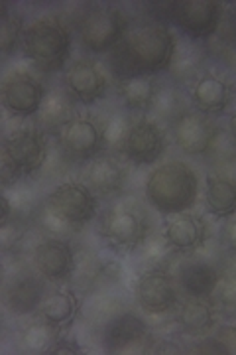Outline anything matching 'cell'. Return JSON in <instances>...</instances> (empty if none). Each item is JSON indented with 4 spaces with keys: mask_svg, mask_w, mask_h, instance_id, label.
I'll return each instance as SVG.
<instances>
[{
    "mask_svg": "<svg viewBox=\"0 0 236 355\" xmlns=\"http://www.w3.org/2000/svg\"><path fill=\"white\" fill-rule=\"evenodd\" d=\"M79 308H81V302H79L77 292L69 286H57L46 294L44 302L37 310V316L65 330L73 324V320L79 314Z\"/></svg>",
    "mask_w": 236,
    "mask_h": 355,
    "instance_id": "4316f807",
    "label": "cell"
},
{
    "mask_svg": "<svg viewBox=\"0 0 236 355\" xmlns=\"http://www.w3.org/2000/svg\"><path fill=\"white\" fill-rule=\"evenodd\" d=\"M2 156H6L24 178L34 176L48 162L50 135H46L34 121L20 125L6 135Z\"/></svg>",
    "mask_w": 236,
    "mask_h": 355,
    "instance_id": "ba28073f",
    "label": "cell"
},
{
    "mask_svg": "<svg viewBox=\"0 0 236 355\" xmlns=\"http://www.w3.org/2000/svg\"><path fill=\"white\" fill-rule=\"evenodd\" d=\"M167 148L162 125L149 114H134L120 154L134 166H154Z\"/></svg>",
    "mask_w": 236,
    "mask_h": 355,
    "instance_id": "7c38bea8",
    "label": "cell"
},
{
    "mask_svg": "<svg viewBox=\"0 0 236 355\" xmlns=\"http://www.w3.org/2000/svg\"><path fill=\"white\" fill-rule=\"evenodd\" d=\"M160 87V79L152 76L128 77L116 81V95L128 113L149 114L152 103Z\"/></svg>",
    "mask_w": 236,
    "mask_h": 355,
    "instance_id": "484cf974",
    "label": "cell"
},
{
    "mask_svg": "<svg viewBox=\"0 0 236 355\" xmlns=\"http://www.w3.org/2000/svg\"><path fill=\"white\" fill-rule=\"evenodd\" d=\"M32 265L48 282H65L75 275L77 254L65 237L46 235L32 249Z\"/></svg>",
    "mask_w": 236,
    "mask_h": 355,
    "instance_id": "2e32d148",
    "label": "cell"
},
{
    "mask_svg": "<svg viewBox=\"0 0 236 355\" xmlns=\"http://www.w3.org/2000/svg\"><path fill=\"white\" fill-rule=\"evenodd\" d=\"M63 85L83 107H93L109 93V71L93 58L71 60L63 73Z\"/></svg>",
    "mask_w": 236,
    "mask_h": 355,
    "instance_id": "5bb4252c",
    "label": "cell"
},
{
    "mask_svg": "<svg viewBox=\"0 0 236 355\" xmlns=\"http://www.w3.org/2000/svg\"><path fill=\"white\" fill-rule=\"evenodd\" d=\"M144 196L152 209L162 216H175L191 209L199 196L197 172L181 160L158 164L144 184Z\"/></svg>",
    "mask_w": 236,
    "mask_h": 355,
    "instance_id": "3957f363",
    "label": "cell"
},
{
    "mask_svg": "<svg viewBox=\"0 0 236 355\" xmlns=\"http://www.w3.org/2000/svg\"><path fill=\"white\" fill-rule=\"evenodd\" d=\"M149 340L148 324L134 312L112 314L100 331V343L109 354L136 352Z\"/></svg>",
    "mask_w": 236,
    "mask_h": 355,
    "instance_id": "d6986e66",
    "label": "cell"
},
{
    "mask_svg": "<svg viewBox=\"0 0 236 355\" xmlns=\"http://www.w3.org/2000/svg\"><path fill=\"white\" fill-rule=\"evenodd\" d=\"M219 38L224 46H228L230 50L236 51V4L224 10L223 24L219 28Z\"/></svg>",
    "mask_w": 236,
    "mask_h": 355,
    "instance_id": "d6a6232c",
    "label": "cell"
},
{
    "mask_svg": "<svg viewBox=\"0 0 236 355\" xmlns=\"http://www.w3.org/2000/svg\"><path fill=\"white\" fill-rule=\"evenodd\" d=\"M235 99V83L230 77L219 69L205 67L199 76L191 81L189 101L191 107L209 116H221L228 111Z\"/></svg>",
    "mask_w": 236,
    "mask_h": 355,
    "instance_id": "9a60e30c",
    "label": "cell"
},
{
    "mask_svg": "<svg viewBox=\"0 0 236 355\" xmlns=\"http://www.w3.org/2000/svg\"><path fill=\"white\" fill-rule=\"evenodd\" d=\"M50 354H83V349H81V345L73 340H69V338H65L62 336L57 342L53 343V347L50 349Z\"/></svg>",
    "mask_w": 236,
    "mask_h": 355,
    "instance_id": "836d02e7",
    "label": "cell"
},
{
    "mask_svg": "<svg viewBox=\"0 0 236 355\" xmlns=\"http://www.w3.org/2000/svg\"><path fill=\"white\" fill-rule=\"evenodd\" d=\"M226 132L228 137L233 140V144L236 146V109L228 113V119H226Z\"/></svg>",
    "mask_w": 236,
    "mask_h": 355,
    "instance_id": "d590c367",
    "label": "cell"
},
{
    "mask_svg": "<svg viewBox=\"0 0 236 355\" xmlns=\"http://www.w3.org/2000/svg\"><path fill=\"white\" fill-rule=\"evenodd\" d=\"M63 336L62 328L50 324L48 320L37 316L30 324H26V328L20 331V342L26 352L32 354H50L53 343L57 342Z\"/></svg>",
    "mask_w": 236,
    "mask_h": 355,
    "instance_id": "f1b7e54d",
    "label": "cell"
},
{
    "mask_svg": "<svg viewBox=\"0 0 236 355\" xmlns=\"http://www.w3.org/2000/svg\"><path fill=\"white\" fill-rule=\"evenodd\" d=\"M207 67V46L205 42L177 38L174 60L170 65V76L175 83H191Z\"/></svg>",
    "mask_w": 236,
    "mask_h": 355,
    "instance_id": "d4e9b609",
    "label": "cell"
},
{
    "mask_svg": "<svg viewBox=\"0 0 236 355\" xmlns=\"http://www.w3.org/2000/svg\"><path fill=\"white\" fill-rule=\"evenodd\" d=\"M99 211V198L79 182H63L48 193L42 207V225L50 235L65 237L91 223Z\"/></svg>",
    "mask_w": 236,
    "mask_h": 355,
    "instance_id": "277c9868",
    "label": "cell"
},
{
    "mask_svg": "<svg viewBox=\"0 0 236 355\" xmlns=\"http://www.w3.org/2000/svg\"><path fill=\"white\" fill-rule=\"evenodd\" d=\"M73 30L60 14H42L26 26L22 51L39 73H57L69 65Z\"/></svg>",
    "mask_w": 236,
    "mask_h": 355,
    "instance_id": "7a4b0ae2",
    "label": "cell"
},
{
    "mask_svg": "<svg viewBox=\"0 0 236 355\" xmlns=\"http://www.w3.org/2000/svg\"><path fill=\"white\" fill-rule=\"evenodd\" d=\"M212 300L217 302V306L236 310V266H228L221 272V280L212 294Z\"/></svg>",
    "mask_w": 236,
    "mask_h": 355,
    "instance_id": "1f68e13d",
    "label": "cell"
},
{
    "mask_svg": "<svg viewBox=\"0 0 236 355\" xmlns=\"http://www.w3.org/2000/svg\"><path fill=\"white\" fill-rule=\"evenodd\" d=\"M146 10L149 20L174 26L183 38L207 42L219 34L226 8L217 0H170L146 2Z\"/></svg>",
    "mask_w": 236,
    "mask_h": 355,
    "instance_id": "5b68a950",
    "label": "cell"
},
{
    "mask_svg": "<svg viewBox=\"0 0 236 355\" xmlns=\"http://www.w3.org/2000/svg\"><path fill=\"white\" fill-rule=\"evenodd\" d=\"M46 279L32 272H18L4 286V306L12 316L36 314L46 298Z\"/></svg>",
    "mask_w": 236,
    "mask_h": 355,
    "instance_id": "ffe728a7",
    "label": "cell"
},
{
    "mask_svg": "<svg viewBox=\"0 0 236 355\" xmlns=\"http://www.w3.org/2000/svg\"><path fill=\"white\" fill-rule=\"evenodd\" d=\"M177 48V34L172 26L146 20L130 26L122 42L107 53V71L116 81L128 77H160L170 71Z\"/></svg>",
    "mask_w": 236,
    "mask_h": 355,
    "instance_id": "6da1fadb",
    "label": "cell"
},
{
    "mask_svg": "<svg viewBox=\"0 0 236 355\" xmlns=\"http://www.w3.org/2000/svg\"><path fill=\"white\" fill-rule=\"evenodd\" d=\"M81 182L102 200H116L125 196L128 184V168L114 153H100L91 158L83 172Z\"/></svg>",
    "mask_w": 236,
    "mask_h": 355,
    "instance_id": "e0dca14e",
    "label": "cell"
},
{
    "mask_svg": "<svg viewBox=\"0 0 236 355\" xmlns=\"http://www.w3.org/2000/svg\"><path fill=\"white\" fill-rule=\"evenodd\" d=\"M77 114H79V103L75 101V97L67 91V87L62 85V87L48 89L46 99L42 103L36 116H34V123L46 135L57 137V132L69 121H73Z\"/></svg>",
    "mask_w": 236,
    "mask_h": 355,
    "instance_id": "44dd1931",
    "label": "cell"
},
{
    "mask_svg": "<svg viewBox=\"0 0 236 355\" xmlns=\"http://www.w3.org/2000/svg\"><path fill=\"white\" fill-rule=\"evenodd\" d=\"M136 304L149 316H165L179 306V286L165 266H149L136 280Z\"/></svg>",
    "mask_w": 236,
    "mask_h": 355,
    "instance_id": "30bf717a",
    "label": "cell"
},
{
    "mask_svg": "<svg viewBox=\"0 0 236 355\" xmlns=\"http://www.w3.org/2000/svg\"><path fill=\"white\" fill-rule=\"evenodd\" d=\"M132 121H134V113H128L126 109H122V111H112L105 119H100V123H102L105 153L111 150L114 154H120Z\"/></svg>",
    "mask_w": 236,
    "mask_h": 355,
    "instance_id": "f546056e",
    "label": "cell"
},
{
    "mask_svg": "<svg viewBox=\"0 0 236 355\" xmlns=\"http://www.w3.org/2000/svg\"><path fill=\"white\" fill-rule=\"evenodd\" d=\"M205 207L217 219H228L236 214V174L212 170L205 180Z\"/></svg>",
    "mask_w": 236,
    "mask_h": 355,
    "instance_id": "cb8c5ba5",
    "label": "cell"
},
{
    "mask_svg": "<svg viewBox=\"0 0 236 355\" xmlns=\"http://www.w3.org/2000/svg\"><path fill=\"white\" fill-rule=\"evenodd\" d=\"M221 268L203 259H185L177 266L174 277L177 280L179 291L185 296L195 298H212L217 284L221 280Z\"/></svg>",
    "mask_w": 236,
    "mask_h": 355,
    "instance_id": "7402d4cb",
    "label": "cell"
},
{
    "mask_svg": "<svg viewBox=\"0 0 236 355\" xmlns=\"http://www.w3.org/2000/svg\"><path fill=\"white\" fill-rule=\"evenodd\" d=\"M128 14L111 4H95L81 10L75 18V32L79 44L91 55L111 53L130 30Z\"/></svg>",
    "mask_w": 236,
    "mask_h": 355,
    "instance_id": "52a82bcc",
    "label": "cell"
},
{
    "mask_svg": "<svg viewBox=\"0 0 236 355\" xmlns=\"http://www.w3.org/2000/svg\"><path fill=\"white\" fill-rule=\"evenodd\" d=\"M44 81L26 67H14L2 79V105L14 119H34L46 99Z\"/></svg>",
    "mask_w": 236,
    "mask_h": 355,
    "instance_id": "9c48e42d",
    "label": "cell"
},
{
    "mask_svg": "<svg viewBox=\"0 0 236 355\" xmlns=\"http://www.w3.org/2000/svg\"><path fill=\"white\" fill-rule=\"evenodd\" d=\"M24 16L16 8H10V4H2V30H0V46L2 55L10 58L18 48H22L24 40Z\"/></svg>",
    "mask_w": 236,
    "mask_h": 355,
    "instance_id": "4dcf8cb0",
    "label": "cell"
},
{
    "mask_svg": "<svg viewBox=\"0 0 236 355\" xmlns=\"http://www.w3.org/2000/svg\"><path fill=\"white\" fill-rule=\"evenodd\" d=\"M223 239L224 245L228 247V251L233 254H236V214L226 219V225H224L223 231Z\"/></svg>",
    "mask_w": 236,
    "mask_h": 355,
    "instance_id": "e575fe53",
    "label": "cell"
},
{
    "mask_svg": "<svg viewBox=\"0 0 236 355\" xmlns=\"http://www.w3.org/2000/svg\"><path fill=\"white\" fill-rule=\"evenodd\" d=\"M187 109H191V101H189V95H185L179 83H162L160 81V87L156 93V99L152 103V111L149 116H154L156 121H165L167 125L177 119L181 113H185Z\"/></svg>",
    "mask_w": 236,
    "mask_h": 355,
    "instance_id": "83f0119b",
    "label": "cell"
},
{
    "mask_svg": "<svg viewBox=\"0 0 236 355\" xmlns=\"http://www.w3.org/2000/svg\"><path fill=\"white\" fill-rule=\"evenodd\" d=\"M170 132L175 146L189 156H203L215 148L221 137V127L215 116L201 113L197 109H187L170 123Z\"/></svg>",
    "mask_w": 236,
    "mask_h": 355,
    "instance_id": "8fae6325",
    "label": "cell"
},
{
    "mask_svg": "<svg viewBox=\"0 0 236 355\" xmlns=\"http://www.w3.org/2000/svg\"><path fill=\"white\" fill-rule=\"evenodd\" d=\"M99 233L112 249L136 253L152 233V217L146 203L130 196L116 198L100 216Z\"/></svg>",
    "mask_w": 236,
    "mask_h": 355,
    "instance_id": "8992f818",
    "label": "cell"
},
{
    "mask_svg": "<svg viewBox=\"0 0 236 355\" xmlns=\"http://www.w3.org/2000/svg\"><path fill=\"white\" fill-rule=\"evenodd\" d=\"M217 302L212 298L185 296L175 308V326L181 334L207 336L217 324Z\"/></svg>",
    "mask_w": 236,
    "mask_h": 355,
    "instance_id": "603a6c76",
    "label": "cell"
},
{
    "mask_svg": "<svg viewBox=\"0 0 236 355\" xmlns=\"http://www.w3.org/2000/svg\"><path fill=\"white\" fill-rule=\"evenodd\" d=\"M55 139L63 154L73 162H89L91 158L105 153L102 123L95 114L79 113L57 132Z\"/></svg>",
    "mask_w": 236,
    "mask_h": 355,
    "instance_id": "4fadbf2b",
    "label": "cell"
},
{
    "mask_svg": "<svg viewBox=\"0 0 236 355\" xmlns=\"http://www.w3.org/2000/svg\"><path fill=\"white\" fill-rule=\"evenodd\" d=\"M162 237L175 253H197L209 241V223L203 216L187 209L165 217Z\"/></svg>",
    "mask_w": 236,
    "mask_h": 355,
    "instance_id": "ac0fdd59",
    "label": "cell"
}]
</instances>
